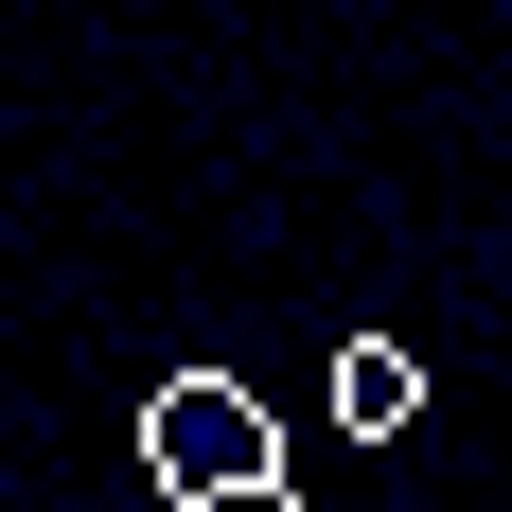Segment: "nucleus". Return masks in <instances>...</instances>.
Returning <instances> with one entry per match:
<instances>
[{"label":"nucleus","mask_w":512,"mask_h":512,"mask_svg":"<svg viewBox=\"0 0 512 512\" xmlns=\"http://www.w3.org/2000/svg\"><path fill=\"white\" fill-rule=\"evenodd\" d=\"M195 512H301V495H283V477H248V495H195Z\"/></svg>","instance_id":"3"},{"label":"nucleus","mask_w":512,"mask_h":512,"mask_svg":"<svg viewBox=\"0 0 512 512\" xmlns=\"http://www.w3.org/2000/svg\"><path fill=\"white\" fill-rule=\"evenodd\" d=\"M142 460L177 477V512H195V495H248V477H283V442H265V407L230 389V371H177V389L142 407Z\"/></svg>","instance_id":"1"},{"label":"nucleus","mask_w":512,"mask_h":512,"mask_svg":"<svg viewBox=\"0 0 512 512\" xmlns=\"http://www.w3.org/2000/svg\"><path fill=\"white\" fill-rule=\"evenodd\" d=\"M336 424H354V442H407L424 424V354L407 336H354V354H336Z\"/></svg>","instance_id":"2"}]
</instances>
